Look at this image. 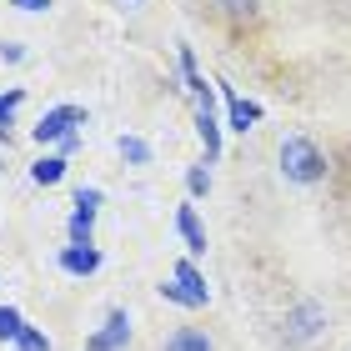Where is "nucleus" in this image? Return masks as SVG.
Returning <instances> with one entry per match:
<instances>
[{
    "label": "nucleus",
    "mask_w": 351,
    "mask_h": 351,
    "mask_svg": "<svg viewBox=\"0 0 351 351\" xmlns=\"http://www.w3.org/2000/svg\"><path fill=\"white\" fill-rule=\"evenodd\" d=\"M221 10L231 21H256V0H221Z\"/></svg>",
    "instance_id": "15"
},
{
    "label": "nucleus",
    "mask_w": 351,
    "mask_h": 351,
    "mask_svg": "<svg viewBox=\"0 0 351 351\" xmlns=\"http://www.w3.org/2000/svg\"><path fill=\"white\" fill-rule=\"evenodd\" d=\"M186 186H191V196H206V186H211V181H206V171H191Z\"/></svg>",
    "instance_id": "17"
},
{
    "label": "nucleus",
    "mask_w": 351,
    "mask_h": 351,
    "mask_svg": "<svg viewBox=\"0 0 351 351\" xmlns=\"http://www.w3.org/2000/svg\"><path fill=\"white\" fill-rule=\"evenodd\" d=\"M15 346H21V351H51V337H45V331H36V326H25L21 337H15Z\"/></svg>",
    "instance_id": "14"
},
{
    "label": "nucleus",
    "mask_w": 351,
    "mask_h": 351,
    "mask_svg": "<svg viewBox=\"0 0 351 351\" xmlns=\"http://www.w3.org/2000/svg\"><path fill=\"white\" fill-rule=\"evenodd\" d=\"M25 331V322H21V311L15 306H0V341H15Z\"/></svg>",
    "instance_id": "12"
},
{
    "label": "nucleus",
    "mask_w": 351,
    "mask_h": 351,
    "mask_svg": "<svg viewBox=\"0 0 351 351\" xmlns=\"http://www.w3.org/2000/svg\"><path fill=\"white\" fill-rule=\"evenodd\" d=\"M322 326H326V311L316 306V301H301V306L286 311V337H291V341H311Z\"/></svg>",
    "instance_id": "3"
},
{
    "label": "nucleus",
    "mask_w": 351,
    "mask_h": 351,
    "mask_svg": "<svg viewBox=\"0 0 351 351\" xmlns=\"http://www.w3.org/2000/svg\"><path fill=\"white\" fill-rule=\"evenodd\" d=\"M121 156H125V161H136V166H146L151 161V146L141 136H121Z\"/></svg>",
    "instance_id": "11"
},
{
    "label": "nucleus",
    "mask_w": 351,
    "mask_h": 351,
    "mask_svg": "<svg viewBox=\"0 0 351 351\" xmlns=\"http://www.w3.org/2000/svg\"><path fill=\"white\" fill-rule=\"evenodd\" d=\"M60 266H66L71 276H90V271L101 266V251H90V246H66V251H60Z\"/></svg>",
    "instance_id": "6"
},
{
    "label": "nucleus",
    "mask_w": 351,
    "mask_h": 351,
    "mask_svg": "<svg viewBox=\"0 0 351 351\" xmlns=\"http://www.w3.org/2000/svg\"><path fill=\"white\" fill-rule=\"evenodd\" d=\"M281 171H286V181L316 186V181L326 176V156L316 151L306 136H286V141H281Z\"/></svg>",
    "instance_id": "1"
},
{
    "label": "nucleus",
    "mask_w": 351,
    "mask_h": 351,
    "mask_svg": "<svg viewBox=\"0 0 351 351\" xmlns=\"http://www.w3.org/2000/svg\"><path fill=\"white\" fill-rule=\"evenodd\" d=\"M226 101H231V125L236 131H246V125L261 116V106H251V101H241V95H231V90H226Z\"/></svg>",
    "instance_id": "10"
},
{
    "label": "nucleus",
    "mask_w": 351,
    "mask_h": 351,
    "mask_svg": "<svg viewBox=\"0 0 351 351\" xmlns=\"http://www.w3.org/2000/svg\"><path fill=\"white\" fill-rule=\"evenodd\" d=\"M15 106H21V90H5V95H0V141H10V116H15Z\"/></svg>",
    "instance_id": "13"
},
{
    "label": "nucleus",
    "mask_w": 351,
    "mask_h": 351,
    "mask_svg": "<svg viewBox=\"0 0 351 351\" xmlns=\"http://www.w3.org/2000/svg\"><path fill=\"white\" fill-rule=\"evenodd\" d=\"M166 351H211V337L196 326H181L176 337H166Z\"/></svg>",
    "instance_id": "8"
},
{
    "label": "nucleus",
    "mask_w": 351,
    "mask_h": 351,
    "mask_svg": "<svg viewBox=\"0 0 351 351\" xmlns=\"http://www.w3.org/2000/svg\"><path fill=\"white\" fill-rule=\"evenodd\" d=\"M176 231L186 236L191 251H206V231H201V221H196V206H181V211H176Z\"/></svg>",
    "instance_id": "7"
},
{
    "label": "nucleus",
    "mask_w": 351,
    "mask_h": 351,
    "mask_svg": "<svg viewBox=\"0 0 351 351\" xmlns=\"http://www.w3.org/2000/svg\"><path fill=\"white\" fill-rule=\"evenodd\" d=\"M75 125H86V110L81 106H56V110H45V116H40L36 141H40V146H45V141H71Z\"/></svg>",
    "instance_id": "2"
},
{
    "label": "nucleus",
    "mask_w": 351,
    "mask_h": 351,
    "mask_svg": "<svg viewBox=\"0 0 351 351\" xmlns=\"http://www.w3.org/2000/svg\"><path fill=\"white\" fill-rule=\"evenodd\" d=\"M75 206H81V211H95V206H101V191H95V186H81V191H75Z\"/></svg>",
    "instance_id": "16"
},
{
    "label": "nucleus",
    "mask_w": 351,
    "mask_h": 351,
    "mask_svg": "<svg viewBox=\"0 0 351 351\" xmlns=\"http://www.w3.org/2000/svg\"><path fill=\"white\" fill-rule=\"evenodd\" d=\"M60 176H66V156H40V161L30 166V181L36 186H56Z\"/></svg>",
    "instance_id": "9"
},
{
    "label": "nucleus",
    "mask_w": 351,
    "mask_h": 351,
    "mask_svg": "<svg viewBox=\"0 0 351 351\" xmlns=\"http://www.w3.org/2000/svg\"><path fill=\"white\" fill-rule=\"evenodd\" d=\"M10 5H21V10H45L51 0H10Z\"/></svg>",
    "instance_id": "18"
},
{
    "label": "nucleus",
    "mask_w": 351,
    "mask_h": 351,
    "mask_svg": "<svg viewBox=\"0 0 351 351\" xmlns=\"http://www.w3.org/2000/svg\"><path fill=\"white\" fill-rule=\"evenodd\" d=\"M125 341H131V316H125V311H110L106 326L86 341V351H121Z\"/></svg>",
    "instance_id": "4"
},
{
    "label": "nucleus",
    "mask_w": 351,
    "mask_h": 351,
    "mask_svg": "<svg viewBox=\"0 0 351 351\" xmlns=\"http://www.w3.org/2000/svg\"><path fill=\"white\" fill-rule=\"evenodd\" d=\"M176 286L186 291V301H191V306H206V296H211V291H206V281H201V271L191 266V261H181V266H176Z\"/></svg>",
    "instance_id": "5"
}]
</instances>
